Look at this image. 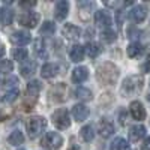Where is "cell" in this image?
<instances>
[{
	"label": "cell",
	"mask_w": 150,
	"mask_h": 150,
	"mask_svg": "<svg viewBox=\"0 0 150 150\" xmlns=\"http://www.w3.org/2000/svg\"><path fill=\"white\" fill-rule=\"evenodd\" d=\"M96 78L99 83H102L105 86L114 84L119 78V68L114 66L112 63H104L98 68L96 71Z\"/></svg>",
	"instance_id": "6da1fadb"
},
{
	"label": "cell",
	"mask_w": 150,
	"mask_h": 150,
	"mask_svg": "<svg viewBox=\"0 0 150 150\" xmlns=\"http://www.w3.org/2000/svg\"><path fill=\"white\" fill-rule=\"evenodd\" d=\"M143 86H144V78L141 75H131V77H128L123 81V84L120 87V93L123 96L137 95L143 90Z\"/></svg>",
	"instance_id": "7a4b0ae2"
},
{
	"label": "cell",
	"mask_w": 150,
	"mask_h": 150,
	"mask_svg": "<svg viewBox=\"0 0 150 150\" xmlns=\"http://www.w3.org/2000/svg\"><path fill=\"white\" fill-rule=\"evenodd\" d=\"M45 128H47V120L44 117H39V116L30 117L26 122V129H27V134H29V137L32 140L38 138V137L44 132Z\"/></svg>",
	"instance_id": "3957f363"
},
{
	"label": "cell",
	"mask_w": 150,
	"mask_h": 150,
	"mask_svg": "<svg viewBox=\"0 0 150 150\" xmlns=\"http://www.w3.org/2000/svg\"><path fill=\"white\" fill-rule=\"evenodd\" d=\"M53 123L57 129H68L71 126V119H69V112L66 108H59L57 111L53 112Z\"/></svg>",
	"instance_id": "277c9868"
},
{
	"label": "cell",
	"mask_w": 150,
	"mask_h": 150,
	"mask_svg": "<svg viewBox=\"0 0 150 150\" xmlns=\"http://www.w3.org/2000/svg\"><path fill=\"white\" fill-rule=\"evenodd\" d=\"M63 144V138L57 132H47L45 137L42 138V146L48 150H59Z\"/></svg>",
	"instance_id": "5b68a950"
},
{
	"label": "cell",
	"mask_w": 150,
	"mask_h": 150,
	"mask_svg": "<svg viewBox=\"0 0 150 150\" xmlns=\"http://www.w3.org/2000/svg\"><path fill=\"white\" fill-rule=\"evenodd\" d=\"M18 21H20L21 26H24V27L35 29V27H36V24L39 23V15H38L36 12L29 11V12H26V14H23V15L18 18Z\"/></svg>",
	"instance_id": "8992f818"
},
{
	"label": "cell",
	"mask_w": 150,
	"mask_h": 150,
	"mask_svg": "<svg viewBox=\"0 0 150 150\" xmlns=\"http://www.w3.org/2000/svg\"><path fill=\"white\" fill-rule=\"evenodd\" d=\"M98 132H99L101 137H104V138H108V137H111L112 132H114V125H112L110 120H107V119L99 120V123H98Z\"/></svg>",
	"instance_id": "52a82bcc"
},
{
	"label": "cell",
	"mask_w": 150,
	"mask_h": 150,
	"mask_svg": "<svg viewBox=\"0 0 150 150\" xmlns=\"http://www.w3.org/2000/svg\"><path fill=\"white\" fill-rule=\"evenodd\" d=\"M95 21H96V24H98L99 27H104V30L105 29H110L111 23H112L111 15L108 14L107 11H98L96 15H95Z\"/></svg>",
	"instance_id": "ba28073f"
},
{
	"label": "cell",
	"mask_w": 150,
	"mask_h": 150,
	"mask_svg": "<svg viewBox=\"0 0 150 150\" xmlns=\"http://www.w3.org/2000/svg\"><path fill=\"white\" fill-rule=\"evenodd\" d=\"M30 33L29 32H24V30H18V32H14L11 35V41L14 42L15 45H26L30 42Z\"/></svg>",
	"instance_id": "9c48e42d"
},
{
	"label": "cell",
	"mask_w": 150,
	"mask_h": 150,
	"mask_svg": "<svg viewBox=\"0 0 150 150\" xmlns=\"http://www.w3.org/2000/svg\"><path fill=\"white\" fill-rule=\"evenodd\" d=\"M129 110H131V114L135 120H144L146 119V110H144V107L140 101H134L131 104Z\"/></svg>",
	"instance_id": "30bf717a"
},
{
	"label": "cell",
	"mask_w": 150,
	"mask_h": 150,
	"mask_svg": "<svg viewBox=\"0 0 150 150\" xmlns=\"http://www.w3.org/2000/svg\"><path fill=\"white\" fill-rule=\"evenodd\" d=\"M72 116L77 122H84L87 119V116H89V108H87L86 105H83V104L74 105L72 107Z\"/></svg>",
	"instance_id": "8fae6325"
},
{
	"label": "cell",
	"mask_w": 150,
	"mask_h": 150,
	"mask_svg": "<svg viewBox=\"0 0 150 150\" xmlns=\"http://www.w3.org/2000/svg\"><path fill=\"white\" fill-rule=\"evenodd\" d=\"M63 35L68 38L69 41H75V39H78V38H80L81 30H80V27L75 26V24L66 23L65 26H63Z\"/></svg>",
	"instance_id": "7c38bea8"
},
{
	"label": "cell",
	"mask_w": 150,
	"mask_h": 150,
	"mask_svg": "<svg viewBox=\"0 0 150 150\" xmlns=\"http://www.w3.org/2000/svg\"><path fill=\"white\" fill-rule=\"evenodd\" d=\"M146 17H147V9H146L144 6H141V5L135 6V8L129 12V18H131L132 21H135V23H141V21H144Z\"/></svg>",
	"instance_id": "4fadbf2b"
},
{
	"label": "cell",
	"mask_w": 150,
	"mask_h": 150,
	"mask_svg": "<svg viewBox=\"0 0 150 150\" xmlns=\"http://www.w3.org/2000/svg\"><path fill=\"white\" fill-rule=\"evenodd\" d=\"M69 12V2L66 0H60V2L56 3V9H54V15L57 20H65L66 15Z\"/></svg>",
	"instance_id": "5bb4252c"
},
{
	"label": "cell",
	"mask_w": 150,
	"mask_h": 150,
	"mask_svg": "<svg viewBox=\"0 0 150 150\" xmlns=\"http://www.w3.org/2000/svg\"><path fill=\"white\" fill-rule=\"evenodd\" d=\"M87 77H89V71L84 66H78L72 71V81L74 83H83L87 80Z\"/></svg>",
	"instance_id": "9a60e30c"
},
{
	"label": "cell",
	"mask_w": 150,
	"mask_h": 150,
	"mask_svg": "<svg viewBox=\"0 0 150 150\" xmlns=\"http://www.w3.org/2000/svg\"><path fill=\"white\" fill-rule=\"evenodd\" d=\"M84 54H86V48L81 47V45H74L69 51V57H71L72 62H75V63L81 62L84 59Z\"/></svg>",
	"instance_id": "2e32d148"
},
{
	"label": "cell",
	"mask_w": 150,
	"mask_h": 150,
	"mask_svg": "<svg viewBox=\"0 0 150 150\" xmlns=\"http://www.w3.org/2000/svg\"><path fill=\"white\" fill-rule=\"evenodd\" d=\"M146 135V128L143 125H134V126L129 129V138L132 141H138Z\"/></svg>",
	"instance_id": "e0dca14e"
},
{
	"label": "cell",
	"mask_w": 150,
	"mask_h": 150,
	"mask_svg": "<svg viewBox=\"0 0 150 150\" xmlns=\"http://www.w3.org/2000/svg\"><path fill=\"white\" fill-rule=\"evenodd\" d=\"M57 74H59V66L56 63H47L41 69V75L44 78H53Z\"/></svg>",
	"instance_id": "ac0fdd59"
},
{
	"label": "cell",
	"mask_w": 150,
	"mask_h": 150,
	"mask_svg": "<svg viewBox=\"0 0 150 150\" xmlns=\"http://www.w3.org/2000/svg\"><path fill=\"white\" fill-rule=\"evenodd\" d=\"M0 21H2V24H5V26L12 24V21H14V12L8 8H2V11H0Z\"/></svg>",
	"instance_id": "d6986e66"
},
{
	"label": "cell",
	"mask_w": 150,
	"mask_h": 150,
	"mask_svg": "<svg viewBox=\"0 0 150 150\" xmlns=\"http://www.w3.org/2000/svg\"><path fill=\"white\" fill-rule=\"evenodd\" d=\"M41 89H42V84L38 81V80H33V81H30V83L27 84V93H29V96H32V98H36L38 95H39Z\"/></svg>",
	"instance_id": "ffe728a7"
},
{
	"label": "cell",
	"mask_w": 150,
	"mask_h": 150,
	"mask_svg": "<svg viewBox=\"0 0 150 150\" xmlns=\"http://www.w3.org/2000/svg\"><path fill=\"white\" fill-rule=\"evenodd\" d=\"M86 51H87V54H89V57L95 59V57L99 56V53H101V45L96 44V42H87Z\"/></svg>",
	"instance_id": "44dd1931"
},
{
	"label": "cell",
	"mask_w": 150,
	"mask_h": 150,
	"mask_svg": "<svg viewBox=\"0 0 150 150\" xmlns=\"http://www.w3.org/2000/svg\"><path fill=\"white\" fill-rule=\"evenodd\" d=\"M80 135H81V138H83L86 143H90V141L95 138L93 128L90 126V125H87V126H83V128H81V131H80Z\"/></svg>",
	"instance_id": "7402d4cb"
},
{
	"label": "cell",
	"mask_w": 150,
	"mask_h": 150,
	"mask_svg": "<svg viewBox=\"0 0 150 150\" xmlns=\"http://www.w3.org/2000/svg\"><path fill=\"white\" fill-rule=\"evenodd\" d=\"M126 51H128V56L129 57H138L141 53H143V45L138 44V42H132L128 48H126Z\"/></svg>",
	"instance_id": "603a6c76"
},
{
	"label": "cell",
	"mask_w": 150,
	"mask_h": 150,
	"mask_svg": "<svg viewBox=\"0 0 150 150\" xmlns=\"http://www.w3.org/2000/svg\"><path fill=\"white\" fill-rule=\"evenodd\" d=\"M8 141H9V144H12V146H20V144H23V141H24V135H23V132H20V131H14V132L9 135Z\"/></svg>",
	"instance_id": "cb8c5ba5"
},
{
	"label": "cell",
	"mask_w": 150,
	"mask_h": 150,
	"mask_svg": "<svg viewBox=\"0 0 150 150\" xmlns=\"http://www.w3.org/2000/svg\"><path fill=\"white\" fill-rule=\"evenodd\" d=\"M75 98L81 99V101H90L92 99V92L89 89H86V87H78V89L75 90Z\"/></svg>",
	"instance_id": "d4e9b609"
},
{
	"label": "cell",
	"mask_w": 150,
	"mask_h": 150,
	"mask_svg": "<svg viewBox=\"0 0 150 150\" xmlns=\"http://www.w3.org/2000/svg\"><path fill=\"white\" fill-rule=\"evenodd\" d=\"M35 71H36V65L33 63V62H32V63H30V62H29V63H26V65H23V66H21V69H20L21 75H23V77H26V78L32 77V75L35 74Z\"/></svg>",
	"instance_id": "484cf974"
},
{
	"label": "cell",
	"mask_w": 150,
	"mask_h": 150,
	"mask_svg": "<svg viewBox=\"0 0 150 150\" xmlns=\"http://www.w3.org/2000/svg\"><path fill=\"white\" fill-rule=\"evenodd\" d=\"M41 35H45V36H50V35H54L56 32V24L51 23V21H45L42 23V27H41Z\"/></svg>",
	"instance_id": "4316f807"
},
{
	"label": "cell",
	"mask_w": 150,
	"mask_h": 150,
	"mask_svg": "<svg viewBox=\"0 0 150 150\" xmlns=\"http://www.w3.org/2000/svg\"><path fill=\"white\" fill-rule=\"evenodd\" d=\"M116 32L112 30V29H105V30H102L101 32V39L104 41V42H114L116 41Z\"/></svg>",
	"instance_id": "83f0119b"
},
{
	"label": "cell",
	"mask_w": 150,
	"mask_h": 150,
	"mask_svg": "<svg viewBox=\"0 0 150 150\" xmlns=\"http://www.w3.org/2000/svg\"><path fill=\"white\" fill-rule=\"evenodd\" d=\"M12 56H14V59L18 60V62H24V60H27L29 53H27L26 48H15L14 51H12Z\"/></svg>",
	"instance_id": "f1b7e54d"
},
{
	"label": "cell",
	"mask_w": 150,
	"mask_h": 150,
	"mask_svg": "<svg viewBox=\"0 0 150 150\" xmlns=\"http://www.w3.org/2000/svg\"><path fill=\"white\" fill-rule=\"evenodd\" d=\"M111 150H129V144L123 138H116L114 143L111 144Z\"/></svg>",
	"instance_id": "f546056e"
},
{
	"label": "cell",
	"mask_w": 150,
	"mask_h": 150,
	"mask_svg": "<svg viewBox=\"0 0 150 150\" xmlns=\"http://www.w3.org/2000/svg\"><path fill=\"white\" fill-rule=\"evenodd\" d=\"M35 53L39 56V57H45L47 54H45V45H44V42L41 41V39H38V41H35Z\"/></svg>",
	"instance_id": "4dcf8cb0"
},
{
	"label": "cell",
	"mask_w": 150,
	"mask_h": 150,
	"mask_svg": "<svg viewBox=\"0 0 150 150\" xmlns=\"http://www.w3.org/2000/svg\"><path fill=\"white\" fill-rule=\"evenodd\" d=\"M18 95H20L18 89H12V90L6 92V95H5V101H6V102H14Z\"/></svg>",
	"instance_id": "1f68e13d"
},
{
	"label": "cell",
	"mask_w": 150,
	"mask_h": 150,
	"mask_svg": "<svg viewBox=\"0 0 150 150\" xmlns=\"http://www.w3.org/2000/svg\"><path fill=\"white\" fill-rule=\"evenodd\" d=\"M17 84H18V78H15V77H11L5 81L6 87H14V89H17Z\"/></svg>",
	"instance_id": "d6a6232c"
},
{
	"label": "cell",
	"mask_w": 150,
	"mask_h": 150,
	"mask_svg": "<svg viewBox=\"0 0 150 150\" xmlns=\"http://www.w3.org/2000/svg\"><path fill=\"white\" fill-rule=\"evenodd\" d=\"M0 66H2V69H3V71H6V72H11V71H12V63H11L9 60L2 62V63H0Z\"/></svg>",
	"instance_id": "836d02e7"
},
{
	"label": "cell",
	"mask_w": 150,
	"mask_h": 150,
	"mask_svg": "<svg viewBox=\"0 0 150 150\" xmlns=\"http://www.w3.org/2000/svg\"><path fill=\"white\" fill-rule=\"evenodd\" d=\"M141 69H143V72H150V56H149V57L146 59V62L143 63Z\"/></svg>",
	"instance_id": "e575fe53"
},
{
	"label": "cell",
	"mask_w": 150,
	"mask_h": 150,
	"mask_svg": "<svg viewBox=\"0 0 150 150\" xmlns=\"http://www.w3.org/2000/svg\"><path fill=\"white\" fill-rule=\"evenodd\" d=\"M141 150H150V137H147L144 143L141 144Z\"/></svg>",
	"instance_id": "d590c367"
},
{
	"label": "cell",
	"mask_w": 150,
	"mask_h": 150,
	"mask_svg": "<svg viewBox=\"0 0 150 150\" xmlns=\"http://www.w3.org/2000/svg\"><path fill=\"white\" fill-rule=\"evenodd\" d=\"M68 150H81V149H80L78 144H75V141H74V138H72V140H71V146H69Z\"/></svg>",
	"instance_id": "8d00e7d4"
},
{
	"label": "cell",
	"mask_w": 150,
	"mask_h": 150,
	"mask_svg": "<svg viewBox=\"0 0 150 150\" xmlns=\"http://www.w3.org/2000/svg\"><path fill=\"white\" fill-rule=\"evenodd\" d=\"M21 6H35V2H21Z\"/></svg>",
	"instance_id": "74e56055"
},
{
	"label": "cell",
	"mask_w": 150,
	"mask_h": 150,
	"mask_svg": "<svg viewBox=\"0 0 150 150\" xmlns=\"http://www.w3.org/2000/svg\"><path fill=\"white\" fill-rule=\"evenodd\" d=\"M147 101H149V102H150V93H149V95H147Z\"/></svg>",
	"instance_id": "f35d334b"
}]
</instances>
